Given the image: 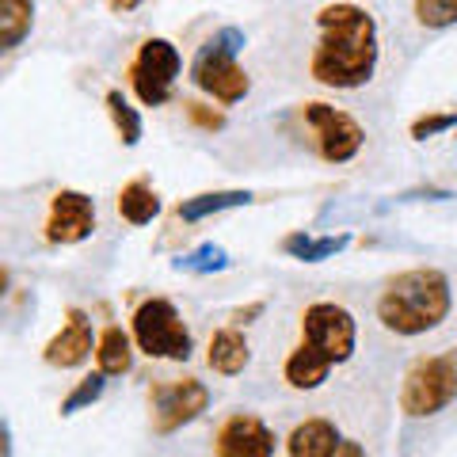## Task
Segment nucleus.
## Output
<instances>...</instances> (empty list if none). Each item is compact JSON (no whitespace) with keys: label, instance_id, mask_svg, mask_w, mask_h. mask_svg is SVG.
Masks as SVG:
<instances>
[{"label":"nucleus","instance_id":"obj_1","mask_svg":"<svg viewBox=\"0 0 457 457\" xmlns=\"http://www.w3.org/2000/svg\"><path fill=\"white\" fill-rule=\"evenodd\" d=\"M317 50L309 57V77L332 92H359L378 73L381 38L374 12L351 0H336L317 12Z\"/></svg>","mask_w":457,"mask_h":457},{"label":"nucleus","instance_id":"obj_2","mask_svg":"<svg viewBox=\"0 0 457 457\" xmlns=\"http://www.w3.org/2000/svg\"><path fill=\"white\" fill-rule=\"evenodd\" d=\"M354 347H359V320L351 317V309L312 302L302 312V339L282 362V381L294 393L320 389L336 366L354 359Z\"/></svg>","mask_w":457,"mask_h":457},{"label":"nucleus","instance_id":"obj_3","mask_svg":"<svg viewBox=\"0 0 457 457\" xmlns=\"http://www.w3.org/2000/svg\"><path fill=\"white\" fill-rule=\"evenodd\" d=\"M453 309L450 275L438 267H408L385 282L378 294V324L400 339L427 336L446 324Z\"/></svg>","mask_w":457,"mask_h":457},{"label":"nucleus","instance_id":"obj_4","mask_svg":"<svg viewBox=\"0 0 457 457\" xmlns=\"http://www.w3.org/2000/svg\"><path fill=\"white\" fill-rule=\"evenodd\" d=\"M245 46H248V35L228 23L198 46L191 62V84L203 96H210L218 107H233L252 92V80L240 69V50Z\"/></svg>","mask_w":457,"mask_h":457},{"label":"nucleus","instance_id":"obj_5","mask_svg":"<svg viewBox=\"0 0 457 457\" xmlns=\"http://www.w3.org/2000/svg\"><path fill=\"white\" fill-rule=\"evenodd\" d=\"M130 336L145 359L161 362H187L195 354V336L183 324L171 297H145L130 312Z\"/></svg>","mask_w":457,"mask_h":457},{"label":"nucleus","instance_id":"obj_6","mask_svg":"<svg viewBox=\"0 0 457 457\" xmlns=\"http://www.w3.org/2000/svg\"><path fill=\"white\" fill-rule=\"evenodd\" d=\"M400 411L408 420H431L457 400V351L423 354L400 381Z\"/></svg>","mask_w":457,"mask_h":457},{"label":"nucleus","instance_id":"obj_7","mask_svg":"<svg viewBox=\"0 0 457 457\" xmlns=\"http://www.w3.org/2000/svg\"><path fill=\"white\" fill-rule=\"evenodd\" d=\"M297 114H302L305 130L312 137V149H317L320 161L351 164L354 156L362 153L366 130H362V122L354 119L351 111H343L336 104H324V99H305V104L297 107Z\"/></svg>","mask_w":457,"mask_h":457},{"label":"nucleus","instance_id":"obj_8","mask_svg":"<svg viewBox=\"0 0 457 457\" xmlns=\"http://www.w3.org/2000/svg\"><path fill=\"white\" fill-rule=\"evenodd\" d=\"M183 73V57L171 38H145L134 54V62L126 65V80H130L134 96L141 99V107H164L176 80Z\"/></svg>","mask_w":457,"mask_h":457},{"label":"nucleus","instance_id":"obj_9","mask_svg":"<svg viewBox=\"0 0 457 457\" xmlns=\"http://www.w3.org/2000/svg\"><path fill=\"white\" fill-rule=\"evenodd\" d=\"M210 408V389L198 378H171V381H153L149 389V420L156 435H176L195 420H203Z\"/></svg>","mask_w":457,"mask_h":457},{"label":"nucleus","instance_id":"obj_10","mask_svg":"<svg viewBox=\"0 0 457 457\" xmlns=\"http://www.w3.org/2000/svg\"><path fill=\"white\" fill-rule=\"evenodd\" d=\"M92 233H96V203H92V195L73 191V187L54 191L46 225H42V240L54 245V248H73V245L92 240Z\"/></svg>","mask_w":457,"mask_h":457},{"label":"nucleus","instance_id":"obj_11","mask_svg":"<svg viewBox=\"0 0 457 457\" xmlns=\"http://www.w3.org/2000/svg\"><path fill=\"white\" fill-rule=\"evenodd\" d=\"M278 435L255 411H233L213 435V457H275Z\"/></svg>","mask_w":457,"mask_h":457},{"label":"nucleus","instance_id":"obj_12","mask_svg":"<svg viewBox=\"0 0 457 457\" xmlns=\"http://www.w3.org/2000/svg\"><path fill=\"white\" fill-rule=\"evenodd\" d=\"M96 328H92V317L84 309H65V324L46 339L42 347V362L54 366V370H80L88 359H96Z\"/></svg>","mask_w":457,"mask_h":457},{"label":"nucleus","instance_id":"obj_13","mask_svg":"<svg viewBox=\"0 0 457 457\" xmlns=\"http://www.w3.org/2000/svg\"><path fill=\"white\" fill-rule=\"evenodd\" d=\"M252 362V347H248V336L240 332L237 324L228 328H218V332L210 336L206 343V366L213 370V374L221 378H240Z\"/></svg>","mask_w":457,"mask_h":457},{"label":"nucleus","instance_id":"obj_14","mask_svg":"<svg viewBox=\"0 0 457 457\" xmlns=\"http://www.w3.org/2000/svg\"><path fill=\"white\" fill-rule=\"evenodd\" d=\"M339 427L324 416H312V420H302L286 435V457H336L339 450Z\"/></svg>","mask_w":457,"mask_h":457},{"label":"nucleus","instance_id":"obj_15","mask_svg":"<svg viewBox=\"0 0 457 457\" xmlns=\"http://www.w3.org/2000/svg\"><path fill=\"white\" fill-rule=\"evenodd\" d=\"M134 354H137V343L130 336V328L122 324H107L99 332L96 343V370L107 378H126L134 370Z\"/></svg>","mask_w":457,"mask_h":457},{"label":"nucleus","instance_id":"obj_16","mask_svg":"<svg viewBox=\"0 0 457 457\" xmlns=\"http://www.w3.org/2000/svg\"><path fill=\"white\" fill-rule=\"evenodd\" d=\"M252 191H240V187H228V191H198L191 198H183L176 206V218L187 221V225H198L206 218H218L225 210H240V206H252Z\"/></svg>","mask_w":457,"mask_h":457},{"label":"nucleus","instance_id":"obj_17","mask_svg":"<svg viewBox=\"0 0 457 457\" xmlns=\"http://www.w3.org/2000/svg\"><path fill=\"white\" fill-rule=\"evenodd\" d=\"M351 248V233H328V237H312V233H286L282 237V252L297 263H324V260H336L339 252Z\"/></svg>","mask_w":457,"mask_h":457},{"label":"nucleus","instance_id":"obj_18","mask_svg":"<svg viewBox=\"0 0 457 457\" xmlns=\"http://www.w3.org/2000/svg\"><path fill=\"white\" fill-rule=\"evenodd\" d=\"M114 206H119V218L126 225H153L164 210L161 195H156V187L149 179H130L119 191V198H114Z\"/></svg>","mask_w":457,"mask_h":457},{"label":"nucleus","instance_id":"obj_19","mask_svg":"<svg viewBox=\"0 0 457 457\" xmlns=\"http://www.w3.org/2000/svg\"><path fill=\"white\" fill-rule=\"evenodd\" d=\"M104 107H107V119H111V126H114V134H119V141H122L126 149H134L137 141H141V134H145L141 111L130 104V99H126L122 88H107Z\"/></svg>","mask_w":457,"mask_h":457},{"label":"nucleus","instance_id":"obj_20","mask_svg":"<svg viewBox=\"0 0 457 457\" xmlns=\"http://www.w3.org/2000/svg\"><path fill=\"white\" fill-rule=\"evenodd\" d=\"M35 27V0H0V50L12 54Z\"/></svg>","mask_w":457,"mask_h":457},{"label":"nucleus","instance_id":"obj_21","mask_svg":"<svg viewBox=\"0 0 457 457\" xmlns=\"http://www.w3.org/2000/svg\"><path fill=\"white\" fill-rule=\"evenodd\" d=\"M107 374H84L73 389H69L65 396H62V404H57V411H62V416H77V411H84V408H92V404H99V400H104V393H107Z\"/></svg>","mask_w":457,"mask_h":457},{"label":"nucleus","instance_id":"obj_22","mask_svg":"<svg viewBox=\"0 0 457 457\" xmlns=\"http://www.w3.org/2000/svg\"><path fill=\"white\" fill-rule=\"evenodd\" d=\"M171 267L183 270V275H218V270L228 267V252L221 245H213V240H206V245H198L195 252L179 255Z\"/></svg>","mask_w":457,"mask_h":457},{"label":"nucleus","instance_id":"obj_23","mask_svg":"<svg viewBox=\"0 0 457 457\" xmlns=\"http://www.w3.org/2000/svg\"><path fill=\"white\" fill-rule=\"evenodd\" d=\"M411 12H416V23L431 31L457 23V0H411Z\"/></svg>","mask_w":457,"mask_h":457},{"label":"nucleus","instance_id":"obj_24","mask_svg":"<svg viewBox=\"0 0 457 457\" xmlns=\"http://www.w3.org/2000/svg\"><path fill=\"white\" fill-rule=\"evenodd\" d=\"M446 130H457V111H427L420 119H411V126H408L411 141H427V137H438Z\"/></svg>","mask_w":457,"mask_h":457},{"label":"nucleus","instance_id":"obj_25","mask_svg":"<svg viewBox=\"0 0 457 457\" xmlns=\"http://www.w3.org/2000/svg\"><path fill=\"white\" fill-rule=\"evenodd\" d=\"M183 111H187V122L198 126V130H206V134H221L225 130V111L221 107H210V104H183Z\"/></svg>","mask_w":457,"mask_h":457},{"label":"nucleus","instance_id":"obj_26","mask_svg":"<svg viewBox=\"0 0 457 457\" xmlns=\"http://www.w3.org/2000/svg\"><path fill=\"white\" fill-rule=\"evenodd\" d=\"M263 302H252V305H245V309H233V317H228V320H233L237 328H245V324H252L255 317H263Z\"/></svg>","mask_w":457,"mask_h":457},{"label":"nucleus","instance_id":"obj_27","mask_svg":"<svg viewBox=\"0 0 457 457\" xmlns=\"http://www.w3.org/2000/svg\"><path fill=\"white\" fill-rule=\"evenodd\" d=\"M336 457H370V453H366V446H362V442H354V438H343V442H339V450H336Z\"/></svg>","mask_w":457,"mask_h":457},{"label":"nucleus","instance_id":"obj_28","mask_svg":"<svg viewBox=\"0 0 457 457\" xmlns=\"http://www.w3.org/2000/svg\"><path fill=\"white\" fill-rule=\"evenodd\" d=\"M141 4V0H107V8L111 12H134Z\"/></svg>","mask_w":457,"mask_h":457},{"label":"nucleus","instance_id":"obj_29","mask_svg":"<svg viewBox=\"0 0 457 457\" xmlns=\"http://www.w3.org/2000/svg\"><path fill=\"white\" fill-rule=\"evenodd\" d=\"M4 457H12V427L4 423Z\"/></svg>","mask_w":457,"mask_h":457}]
</instances>
